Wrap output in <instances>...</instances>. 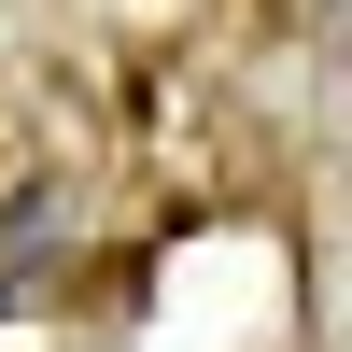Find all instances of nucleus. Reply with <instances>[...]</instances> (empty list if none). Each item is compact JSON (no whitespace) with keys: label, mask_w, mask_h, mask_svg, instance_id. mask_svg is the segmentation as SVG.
Returning a JSON list of instances; mask_svg holds the SVG:
<instances>
[{"label":"nucleus","mask_w":352,"mask_h":352,"mask_svg":"<svg viewBox=\"0 0 352 352\" xmlns=\"http://www.w3.org/2000/svg\"><path fill=\"white\" fill-rule=\"evenodd\" d=\"M0 268H28V226H14V212H0ZM0 296H14V282H0Z\"/></svg>","instance_id":"obj_1"}]
</instances>
